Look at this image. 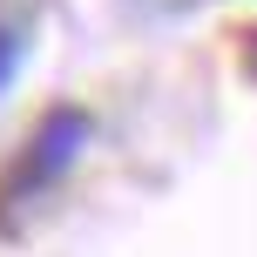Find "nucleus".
Here are the masks:
<instances>
[{
  "instance_id": "f257e3e1",
  "label": "nucleus",
  "mask_w": 257,
  "mask_h": 257,
  "mask_svg": "<svg viewBox=\"0 0 257 257\" xmlns=\"http://www.w3.org/2000/svg\"><path fill=\"white\" fill-rule=\"evenodd\" d=\"M81 142H88V115H81V108H54V115L41 122L34 149H27V163L14 169L7 196H27V190H41V183H54L68 163H75V149H81Z\"/></svg>"
},
{
  "instance_id": "f03ea898",
  "label": "nucleus",
  "mask_w": 257,
  "mask_h": 257,
  "mask_svg": "<svg viewBox=\"0 0 257 257\" xmlns=\"http://www.w3.org/2000/svg\"><path fill=\"white\" fill-rule=\"evenodd\" d=\"M21 54H27L21 27H0V88H7V81H14V68H21Z\"/></svg>"
}]
</instances>
